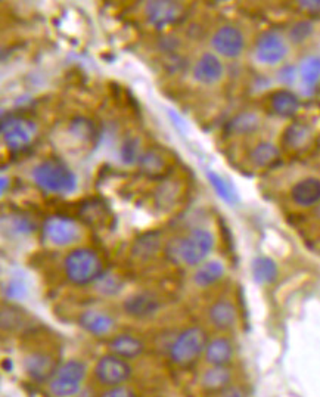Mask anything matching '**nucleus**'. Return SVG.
<instances>
[{"label":"nucleus","instance_id":"nucleus-1","mask_svg":"<svg viewBox=\"0 0 320 397\" xmlns=\"http://www.w3.org/2000/svg\"><path fill=\"white\" fill-rule=\"evenodd\" d=\"M33 179L40 189L55 195H70L78 186L75 173L56 158H49L37 164L33 170Z\"/></svg>","mask_w":320,"mask_h":397},{"label":"nucleus","instance_id":"nucleus-2","mask_svg":"<svg viewBox=\"0 0 320 397\" xmlns=\"http://www.w3.org/2000/svg\"><path fill=\"white\" fill-rule=\"evenodd\" d=\"M68 281L74 285H89L104 273V265L99 254L92 248H75L68 253L64 260Z\"/></svg>","mask_w":320,"mask_h":397},{"label":"nucleus","instance_id":"nucleus-3","mask_svg":"<svg viewBox=\"0 0 320 397\" xmlns=\"http://www.w3.org/2000/svg\"><path fill=\"white\" fill-rule=\"evenodd\" d=\"M214 248V236L207 229H193L188 236L176 241V255L188 266L206 262Z\"/></svg>","mask_w":320,"mask_h":397},{"label":"nucleus","instance_id":"nucleus-4","mask_svg":"<svg viewBox=\"0 0 320 397\" xmlns=\"http://www.w3.org/2000/svg\"><path fill=\"white\" fill-rule=\"evenodd\" d=\"M208 340L203 328L191 327L180 332L170 349V357L176 365L186 366L196 361L199 356L206 353Z\"/></svg>","mask_w":320,"mask_h":397},{"label":"nucleus","instance_id":"nucleus-5","mask_svg":"<svg viewBox=\"0 0 320 397\" xmlns=\"http://www.w3.org/2000/svg\"><path fill=\"white\" fill-rule=\"evenodd\" d=\"M87 368L82 361H68L58 368L49 388L56 397H71L78 393L86 379Z\"/></svg>","mask_w":320,"mask_h":397},{"label":"nucleus","instance_id":"nucleus-6","mask_svg":"<svg viewBox=\"0 0 320 397\" xmlns=\"http://www.w3.org/2000/svg\"><path fill=\"white\" fill-rule=\"evenodd\" d=\"M95 376L104 386H122L132 376V366L123 357H118L115 354H105L96 362Z\"/></svg>","mask_w":320,"mask_h":397},{"label":"nucleus","instance_id":"nucleus-7","mask_svg":"<svg viewBox=\"0 0 320 397\" xmlns=\"http://www.w3.org/2000/svg\"><path fill=\"white\" fill-rule=\"evenodd\" d=\"M37 127L31 120L21 117L8 115L2 120V134L5 144L12 151H19L31 144L36 136Z\"/></svg>","mask_w":320,"mask_h":397},{"label":"nucleus","instance_id":"nucleus-8","mask_svg":"<svg viewBox=\"0 0 320 397\" xmlns=\"http://www.w3.org/2000/svg\"><path fill=\"white\" fill-rule=\"evenodd\" d=\"M287 53V42L279 31L267 30L258 36L255 42V58L258 59V63L265 65H276L284 61Z\"/></svg>","mask_w":320,"mask_h":397},{"label":"nucleus","instance_id":"nucleus-9","mask_svg":"<svg viewBox=\"0 0 320 397\" xmlns=\"http://www.w3.org/2000/svg\"><path fill=\"white\" fill-rule=\"evenodd\" d=\"M45 240L53 245L64 247L74 244L80 238L77 223L65 216H50L43 223Z\"/></svg>","mask_w":320,"mask_h":397},{"label":"nucleus","instance_id":"nucleus-10","mask_svg":"<svg viewBox=\"0 0 320 397\" xmlns=\"http://www.w3.org/2000/svg\"><path fill=\"white\" fill-rule=\"evenodd\" d=\"M145 15L155 28L161 30L182 21L185 16V6L178 2H171V0H156V2H149L146 5Z\"/></svg>","mask_w":320,"mask_h":397},{"label":"nucleus","instance_id":"nucleus-11","mask_svg":"<svg viewBox=\"0 0 320 397\" xmlns=\"http://www.w3.org/2000/svg\"><path fill=\"white\" fill-rule=\"evenodd\" d=\"M211 45L217 53L226 58H236L242 53L245 41L242 33L236 27L225 26L214 33L211 38Z\"/></svg>","mask_w":320,"mask_h":397},{"label":"nucleus","instance_id":"nucleus-12","mask_svg":"<svg viewBox=\"0 0 320 397\" xmlns=\"http://www.w3.org/2000/svg\"><path fill=\"white\" fill-rule=\"evenodd\" d=\"M58 368L53 357L46 353L34 351L24 357V371L36 383L52 381Z\"/></svg>","mask_w":320,"mask_h":397},{"label":"nucleus","instance_id":"nucleus-13","mask_svg":"<svg viewBox=\"0 0 320 397\" xmlns=\"http://www.w3.org/2000/svg\"><path fill=\"white\" fill-rule=\"evenodd\" d=\"M159 307H161V303L155 297V294L148 292V291H142V292H134L130 297H127L126 302L123 303V309L124 312L132 316V317H149L152 314H155Z\"/></svg>","mask_w":320,"mask_h":397},{"label":"nucleus","instance_id":"nucleus-14","mask_svg":"<svg viewBox=\"0 0 320 397\" xmlns=\"http://www.w3.org/2000/svg\"><path fill=\"white\" fill-rule=\"evenodd\" d=\"M223 77V64L213 53H204L193 67V78L198 83L214 85Z\"/></svg>","mask_w":320,"mask_h":397},{"label":"nucleus","instance_id":"nucleus-15","mask_svg":"<svg viewBox=\"0 0 320 397\" xmlns=\"http://www.w3.org/2000/svg\"><path fill=\"white\" fill-rule=\"evenodd\" d=\"M292 201L299 207H311L320 201V179L306 177L291 189Z\"/></svg>","mask_w":320,"mask_h":397},{"label":"nucleus","instance_id":"nucleus-16","mask_svg":"<svg viewBox=\"0 0 320 397\" xmlns=\"http://www.w3.org/2000/svg\"><path fill=\"white\" fill-rule=\"evenodd\" d=\"M78 325L92 335L102 337L111 332V329L114 328V319L104 312L87 310L80 314Z\"/></svg>","mask_w":320,"mask_h":397},{"label":"nucleus","instance_id":"nucleus-17","mask_svg":"<svg viewBox=\"0 0 320 397\" xmlns=\"http://www.w3.org/2000/svg\"><path fill=\"white\" fill-rule=\"evenodd\" d=\"M139 169L149 179H163L171 170L166 157L158 151H148L139 158Z\"/></svg>","mask_w":320,"mask_h":397},{"label":"nucleus","instance_id":"nucleus-18","mask_svg":"<svg viewBox=\"0 0 320 397\" xmlns=\"http://www.w3.org/2000/svg\"><path fill=\"white\" fill-rule=\"evenodd\" d=\"M110 350L112 354L123 357V359H134L145 350L144 343L130 334H119L110 342Z\"/></svg>","mask_w":320,"mask_h":397},{"label":"nucleus","instance_id":"nucleus-19","mask_svg":"<svg viewBox=\"0 0 320 397\" xmlns=\"http://www.w3.org/2000/svg\"><path fill=\"white\" fill-rule=\"evenodd\" d=\"M204 354L211 366H228L233 357V346L225 337H218L207 344Z\"/></svg>","mask_w":320,"mask_h":397},{"label":"nucleus","instance_id":"nucleus-20","mask_svg":"<svg viewBox=\"0 0 320 397\" xmlns=\"http://www.w3.org/2000/svg\"><path fill=\"white\" fill-rule=\"evenodd\" d=\"M270 107L274 114L284 118L294 117L299 110L298 96L287 89L276 90L270 95Z\"/></svg>","mask_w":320,"mask_h":397},{"label":"nucleus","instance_id":"nucleus-21","mask_svg":"<svg viewBox=\"0 0 320 397\" xmlns=\"http://www.w3.org/2000/svg\"><path fill=\"white\" fill-rule=\"evenodd\" d=\"M232 374L228 366H211L203 374L201 387L208 393H222L230 386Z\"/></svg>","mask_w":320,"mask_h":397},{"label":"nucleus","instance_id":"nucleus-22","mask_svg":"<svg viewBox=\"0 0 320 397\" xmlns=\"http://www.w3.org/2000/svg\"><path fill=\"white\" fill-rule=\"evenodd\" d=\"M208 316L217 329H230L236 324V309L228 300L215 302L210 307Z\"/></svg>","mask_w":320,"mask_h":397},{"label":"nucleus","instance_id":"nucleus-23","mask_svg":"<svg viewBox=\"0 0 320 397\" xmlns=\"http://www.w3.org/2000/svg\"><path fill=\"white\" fill-rule=\"evenodd\" d=\"M251 272L254 281L260 285H269L277 280L279 269L273 259L266 255L255 257L251 263Z\"/></svg>","mask_w":320,"mask_h":397},{"label":"nucleus","instance_id":"nucleus-24","mask_svg":"<svg viewBox=\"0 0 320 397\" xmlns=\"http://www.w3.org/2000/svg\"><path fill=\"white\" fill-rule=\"evenodd\" d=\"M223 275H225L223 263L218 260H210L198 268V270L193 275V282L198 287L207 288L217 284L220 280H222Z\"/></svg>","mask_w":320,"mask_h":397},{"label":"nucleus","instance_id":"nucleus-25","mask_svg":"<svg viewBox=\"0 0 320 397\" xmlns=\"http://www.w3.org/2000/svg\"><path fill=\"white\" fill-rule=\"evenodd\" d=\"M78 217L89 226H101L105 222L107 207L99 200H85L78 204Z\"/></svg>","mask_w":320,"mask_h":397},{"label":"nucleus","instance_id":"nucleus-26","mask_svg":"<svg viewBox=\"0 0 320 397\" xmlns=\"http://www.w3.org/2000/svg\"><path fill=\"white\" fill-rule=\"evenodd\" d=\"M161 247V236L158 232H148L137 238V241L133 244L132 254L136 259L148 260L152 255H155Z\"/></svg>","mask_w":320,"mask_h":397},{"label":"nucleus","instance_id":"nucleus-27","mask_svg":"<svg viewBox=\"0 0 320 397\" xmlns=\"http://www.w3.org/2000/svg\"><path fill=\"white\" fill-rule=\"evenodd\" d=\"M207 179H208L210 185L213 186V189L215 191V194H217L220 198H222V200H223L226 204L235 206V204L239 201L238 192L235 191L233 185H232L229 181H226V179H225L223 176H220L218 173L208 170V171H207Z\"/></svg>","mask_w":320,"mask_h":397},{"label":"nucleus","instance_id":"nucleus-28","mask_svg":"<svg viewBox=\"0 0 320 397\" xmlns=\"http://www.w3.org/2000/svg\"><path fill=\"white\" fill-rule=\"evenodd\" d=\"M279 152L277 147L272 142H260L250 154V158L252 164L257 167H270L279 160Z\"/></svg>","mask_w":320,"mask_h":397},{"label":"nucleus","instance_id":"nucleus-29","mask_svg":"<svg viewBox=\"0 0 320 397\" xmlns=\"http://www.w3.org/2000/svg\"><path fill=\"white\" fill-rule=\"evenodd\" d=\"M260 127V118L254 112H241L233 117L228 129L233 134H251Z\"/></svg>","mask_w":320,"mask_h":397},{"label":"nucleus","instance_id":"nucleus-30","mask_svg":"<svg viewBox=\"0 0 320 397\" xmlns=\"http://www.w3.org/2000/svg\"><path fill=\"white\" fill-rule=\"evenodd\" d=\"M311 137V130L306 125L292 123L284 133V142L287 147L298 149L307 145Z\"/></svg>","mask_w":320,"mask_h":397},{"label":"nucleus","instance_id":"nucleus-31","mask_svg":"<svg viewBox=\"0 0 320 397\" xmlns=\"http://www.w3.org/2000/svg\"><path fill=\"white\" fill-rule=\"evenodd\" d=\"M303 85L307 89H313L320 80V55H310L299 65Z\"/></svg>","mask_w":320,"mask_h":397},{"label":"nucleus","instance_id":"nucleus-32","mask_svg":"<svg viewBox=\"0 0 320 397\" xmlns=\"http://www.w3.org/2000/svg\"><path fill=\"white\" fill-rule=\"evenodd\" d=\"M70 132L77 137V139H82L85 142H92L93 139L96 137V127L95 125L87 120L85 117H78L74 118L70 125Z\"/></svg>","mask_w":320,"mask_h":397},{"label":"nucleus","instance_id":"nucleus-33","mask_svg":"<svg viewBox=\"0 0 320 397\" xmlns=\"http://www.w3.org/2000/svg\"><path fill=\"white\" fill-rule=\"evenodd\" d=\"M9 226L15 235H30L36 231V222L24 214H12L9 217Z\"/></svg>","mask_w":320,"mask_h":397},{"label":"nucleus","instance_id":"nucleus-34","mask_svg":"<svg viewBox=\"0 0 320 397\" xmlns=\"http://www.w3.org/2000/svg\"><path fill=\"white\" fill-rule=\"evenodd\" d=\"M313 31H314V27L310 21H299L292 26V28L289 31V38L292 43L302 45L313 34Z\"/></svg>","mask_w":320,"mask_h":397},{"label":"nucleus","instance_id":"nucleus-35","mask_svg":"<svg viewBox=\"0 0 320 397\" xmlns=\"http://www.w3.org/2000/svg\"><path fill=\"white\" fill-rule=\"evenodd\" d=\"M5 295L12 300H23L27 295V285L21 280H11L5 287Z\"/></svg>","mask_w":320,"mask_h":397},{"label":"nucleus","instance_id":"nucleus-36","mask_svg":"<svg viewBox=\"0 0 320 397\" xmlns=\"http://www.w3.org/2000/svg\"><path fill=\"white\" fill-rule=\"evenodd\" d=\"M139 141L134 137L127 139V141L123 144L122 147V160L126 164H133L137 160V155H139Z\"/></svg>","mask_w":320,"mask_h":397},{"label":"nucleus","instance_id":"nucleus-37","mask_svg":"<svg viewBox=\"0 0 320 397\" xmlns=\"http://www.w3.org/2000/svg\"><path fill=\"white\" fill-rule=\"evenodd\" d=\"M99 287H101L102 292H105V294H115L119 291V288L123 287V284L118 280V277L107 275V276L99 277Z\"/></svg>","mask_w":320,"mask_h":397},{"label":"nucleus","instance_id":"nucleus-38","mask_svg":"<svg viewBox=\"0 0 320 397\" xmlns=\"http://www.w3.org/2000/svg\"><path fill=\"white\" fill-rule=\"evenodd\" d=\"M101 397H137V394L127 386H115L104 391Z\"/></svg>","mask_w":320,"mask_h":397},{"label":"nucleus","instance_id":"nucleus-39","mask_svg":"<svg viewBox=\"0 0 320 397\" xmlns=\"http://www.w3.org/2000/svg\"><path fill=\"white\" fill-rule=\"evenodd\" d=\"M277 78L279 82L284 85H294L297 78V68L294 65H285L277 71Z\"/></svg>","mask_w":320,"mask_h":397},{"label":"nucleus","instance_id":"nucleus-40","mask_svg":"<svg viewBox=\"0 0 320 397\" xmlns=\"http://www.w3.org/2000/svg\"><path fill=\"white\" fill-rule=\"evenodd\" d=\"M298 5L310 14L320 12V0H304V2H298Z\"/></svg>","mask_w":320,"mask_h":397},{"label":"nucleus","instance_id":"nucleus-41","mask_svg":"<svg viewBox=\"0 0 320 397\" xmlns=\"http://www.w3.org/2000/svg\"><path fill=\"white\" fill-rule=\"evenodd\" d=\"M220 397H247V396H245L242 388L235 387V386H229L226 390L222 391V396H220Z\"/></svg>","mask_w":320,"mask_h":397},{"label":"nucleus","instance_id":"nucleus-42","mask_svg":"<svg viewBox=\"0 0 320 397\" xmlns=\"http://www.w3.org/2000/svg\"><path fill=\"white\" fill-rule=\"evenodd\" d=\"M9 182H11V181H9V177L2 176V182H0V184H2V186H0V188H2V194H5V191H6V188H8V184H9Z\"/></svg>","mask_w":320,"mask_h":397}]
</instances>
